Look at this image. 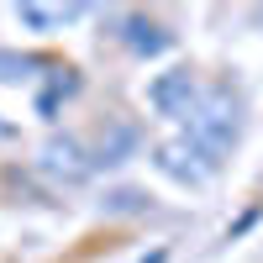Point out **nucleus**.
I'll return each instance as SVG.
<instances>
[{
	"mask_svg": "<svg viewBox=\"0 0 263 263\" xmlns=\"http://www.w3.org/2000/svg\"><path fill=\"white\" fill-rule=\"evenodd\" d=\"M105 205H111V211H142V195H137V190H121V195H111Z\"/></svg>",
	"mask_w": 263,
	"mask_h": 263,
	"instance_id": "1a4fd4ad",
	"label": "nucleus"
},
{
	"mask_svg": "<svg viewBox=\"0 0 263 263\" xmlns=\"http://www.w3.org/2000/svg\"><path fill=\"white\" fill-rule=\"evenodd\" d=\"M142 263H168V253H163V248H158V253H147V258H142Z\"/></svg>",
	"mask_w": 263,
	"mask_h": 263,
	"instance_id": "9d476101",
	"label": "nucleus"
},
{
	"mask_svg": "<svg viewBox=\"0 0 263 263\" xmlns=\"http://www.w3.org/2000/svg\"><path fill=\"white\" fill-rule=\"evenodd\" d=\"M153 168H158L163 179L190 184V190H195V184H205L211 174L221 168V158H216L211 147H200L195 137H184V132H179V137H168V142H158V147H153Z\"/></svg>",
	"mask_w": 263,
	"mask_h": 263,
	"instance_id": "f03ea898",
	"label": "nucleus"
},
{
	"mask_svg": "<svg viewBox=\"0 0 263 263\" xmlns=\"http://www.w3.org/2000/svg\"><path fill=\"white\" fill-rule=\"evenodd\" d=\"M126 42H132V53H163V48H168V32L153 27V21H137V16H132V21H126Z\"/></svg>",
	"mask_w": 263,
	"mask_h": 263,
	"instance_id": "423d86ee",
	"label": "nucleus"
},
{
	"mask_svg": "<svg viewBox=\"0 0 263 263\" xmlns=\"http://www.w3.org/2000/svg\"><path fill=\"white\" fill-rule=\"evenodd\" d=\"M237 132H242V116H237V100L227 90H205L195 100V111L184 116V137H195L200 147H211L216 158L237 142Z\"/></svg>",
	"mask_w": 263,
	"mask_h": 263,
	"instance_id": "f257e3e1",
	"label": "nucleus"
},
{
	"mask_svg": "<svg viewBox=\"0 0 263 263\" xmlns=\"http://www.w3.org/2000/svg\"><path fill=\"white\" fill-rule=\"evenodd\" d=\"M132 147H137V132H132V126H111V137H100L90 147V163L95 168H116V163H126Z\"/></svg>",
	"mask_w": 263,
	"mask_h": 263,
	"instance_id": "39448f33",
	"label": "nucleus"
},
{
	"mask_svg": "<svg viewBox=\"0 0 263 263\" xmlns=\"http://www.w3.org/2000/svg\"><path fill=\"white\" fill-rule=\"evenodd\" d=\"M200 95L205 90H200V79H195V69H163L158 79L147 84V105L158 116H168V121H184Z\"/></svg>",
	"mask_w": 263,
	"mask_h": 263,
	"instance_id": "7ed1b4c3",
	"label": "nucleus"
},
{
	"mask_svg": "<svg viewBox=\"0 0 263 263\" xmlns=\"http://www.w3.org/2000/svg\"><path fill=\"white\" fill-rule=\"evenodd\" d=\"M42 168H48L53 179H63V184H79V179L95 174L90 147H84L79 137H48V147H42Z\"/></svg>",
	"mask_w": 263,
	"mask_h": 263,
	"instance_id": "20e7f679",
	"label": "nucleus"
},
{
	"mask_svg": "<svg viewBox=\"0 0 263 263\" xmlns=\"http://www.w3.org/2000/svg\"><path fill=\"white\" fill-rule=\"evenodd\" d=\"M79 11L69 6V11H48V6H16V21L21 27H37V32H48V27H58V21H74Z\"/></svg>",
	"mask_w": 263,
	"mask_h": 263,
	"instance_id": "0eeeda50",
	"label": "nucleus"
},
{
	"mask_svg": "<svg viewBox=\"0 0 263 263\" xmlns=\"http://www.w3.org/2000/svg\"><path fill=\"white\" fill-rule=\"evenodd\" d=\"M32 58H16V53H0V79H32Z\"/></svg>",
	"mask_w": 263,
	"mask_h": 263,
	"instance_id": "6e6552de",
	"label": "nucleus"
}]
</instances>
